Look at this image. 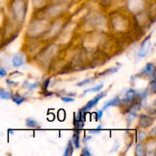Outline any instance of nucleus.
Returning <instances> with one entry per match:
<instances>
[{"label":"nucleus","instance_id":"f257e3e1","mask_svg":"<svg viewBox=\"0 0 156 156\" xmlns=\"http://www.w3.org/2000/svg\"><path fill=\"white\" fill-rule=\"evenodd\" d=\"M13 12L18 21L24 20L26 14V7L23 0H15L13 5Z\"/></svg>","mask_w":156,"mask_h":156},{"label":"nucleus","instance_id":"2eb2a0df","mask_svg":"<svg viewBox=\"0 0 156 156\" xmlns=\"http://www.w3.org/2000/svg\"><path fill=\"white\" fill-rule=\"evenodd\" d=\"M25 125L28 128H37L38 126V123L32 118H27L25 120Z\"/></svg>","mask_w":156,"mask_h":156},{"label":"nucleus","instance_id":"f03ea898","mask_svg":"<svg viewBox=\"0 0 156 156\" xmlns=\"http://www.w3.org/2000/svg\"><path fill=\"white\" fill-rule=\"evenodd\" d=\"M106 95H107L106 91H102V92L99 93V94H97L95 97L93 98L91 101H88V103H87L86 105L82 108V109H80V111H82V112H85V111H89V110H91V108H94L95 105H97L98 103L99 102V101H100L101 99L103 98H105Z\"/></svg>","mask_w":156,"mask_h":156},{"label":"nucleus","instance_id":"f3484780","mask_svg":"<svg viewBox=\"0 0 156 156\" xmlns=\"http://www.w3.org/2000/svg\"><path fill=\"white\" fill-rule=\"evenodd\" d=\"M94 80V78H88V79H85L84 80H82V82H79V83L76 84V86H83V85H86L88 84H91L93 82V81Z\"/></svg>","mask_w":156,"mask_h":156},{"label":"nucleus","instance_id":"9d476101","mask_svg":"<svg viewBox=\"0 0 156 156\" xmlns=\"http://www.w3.org/2000/svg\"><path fill=\"white\" fill-rule=\"evenodd\" d=\"M72 143H73V146L76 149H79L81 147L80 144V136H79V132H75L73 134V137H72Z\"/></svg>","mask_w":156,"mask_h":156},{"label":"nucleus","instance_id":"4be33fe9","mask_svg":"<svg viewBox=\"0 0 156 156\" xmlns=\"http://www.w3.org/2000/svg\"><path fill=\"white\" fill-rule=\"evenodd\" d=\"M102 128H103V126H102L101 125H99V126L97 128V129H91V130H90V132L92 133H99L101 132V130L102 129Z\"/></svg>","mask_w":156,"mask_h":156},{"label":"nucleus","instance_id":"0eeeda50","mask_svg":"<svg viewBox=\"0 0 156 156\" xmlns=\"http://www.w3.org/2000/svg\"><path fill=\"white\" fill-rule=\"evenodd\" d=\"M121 99L120 98V97H118V96H116L115 98H114L111 99L110 101H108V102H106V103L105 104V105H104L103 107V111H105V110H106L107 108H110V107H117L119 106V105L121 104Z\"/></svg>","mask_w":156,"mask_h":156},{"label":"nucleus","instance_id":"39448f33","mask_svg":"<svg viewBox=\"0 0 156 156\" xmlns=\"http://www.w3.org/2000/svg\"><path fill=\"white\" fill-rule=\"evenodd\" d=\"M24 60H25L24 56L22 53H16L12 59V65H13L14 67L19 68V67H21L24 65V62H25Z\"/></svg>","mask_w":156,"mask_h":156},{"label":"nucleus","instance_id":"4468645a","mask_svg":"<svg viewBox=\"0 0 156 156\" xmlns=\"http://www.w3.org/2000/svg\"><path fill=\"white\" fill-rule=\"evenodd\" d=\"M103 88H104V84L101 83L100 84V85H96V86L92 87V88L85 89L83 93L84 94H87V93H89V92H98V91H100Z\"/></svg>","mask_w":156,"mask_h":156},{"label":"nucleus","instance_id":"ddd939ff","mask_svg":"<svg viewBox=\"0 0 156 156\" xmlns=\"http://www.w3.org/2000/svg\"><path fill=\"white\" fill-rule=\"evenodd\" d=\"M136 155L138 156H143L145 154V148L142 143H137L135 148Z\"/></svg>","mask_w":156,"mask_h":156},{"label":"nucleus","instance_id":"6e6552de","mask_svg":"<svg viewBox=\"0 0 156 156\" xmlns=\"http://www.w3.org/2000/svg\"><path fill=\"white\" fill-rule=\"evenodd\" d=\"M136 91L134 89H129L126 91V94H125V98L123 99V101L124 102H131L132 101H133L135 99V98L136 97Z\"/></svg>","mask_w":156,"mask_h":156},{"label":"nucleus","instance_id":"dca6fc26","mask_svg":"<svg viewBox=\"0 0 156 156\" xmlns=\"http://www.w3.org/2000/svg\"><path fill=\"white\" fill-rule=\"evenodd\" d=\"M23 87H24V88H27V89L32 91V90L36 89V88H37L38 87H39V83H38V82L29 83L27 81H26V82H24V85H23Z\"/></svg>","mask_w":156,"mask_h":156},{"label":"nucleus","instance_id":"9b49d317","mask_svg":"<svg viewBox=\"0 0 156 156\" xmlns=\"http://www.w3.org/2000/svg\"><path fill=\"white\" fill-rule=\"evenodd\" d=\"M74 152V146H73L72 140H69L68 143L66 145V147L65 149V152H64V156H70L73 154Z\"/></svg>","mask_w":156,"mask_h":156},{"label":"nucleus","instance_id":"a211bd4d","mask_svg":"<svg viewBox=\"0 0 156 156\" xmlns=\"http://www.w3.org/2000/svg\"><path fill=\"white\" fill-rule=\"evenodd\" d=\"M82 154L84 156H91V152H90L89 149H88V147H86V146L82 149Z\"/></svg>","mask_w":156,"mask_h":156},{"label":"nucleus","instance_id":"1a4fd4ad","mask_svg":"<svg viewBox=\"0 0 156 156\" xmlns=\"http://www.w3.org/2000/svg\"><path fill=\"white\" fill-rule=\"evenodd\" d=\"M11 100L14 102L15 104H16L17 105H20L24 102L26 101V98L24 96L21 95V94H18V93H15V94H12V98H11Z\"/></svg>","mask_w":156,"mask_h":156},{"label":"nucleus","instance_id":"6ab92c4d","mask_svg":"<svg viewBox=\"0 0 156 156\" xmlns=\"http://www.w3.org/2000/svg\"><path fill=\"white\" fill-rule=\"evenodd\" d=\"M138 137L140 141H143L146 138V133L144 131H140L138 133Z\"/></svg>","mask_w":156,"mask_h":156},{"label":"nucleus","instance_id":"5701e85b","mask_svg":"<svg viewBox=\"0 0 156 156\" xmlns=\"http://www.w3.org/2000/svg\"><path fill=\"white\" fill-rule=\"evenodd\" d=\"M103 110H99V111L96 113V117H97L98 120H101V119L102 118V117H103Z\"/></svg>","mask_w":156,"mask_h":156},{"label":"nucleus","instance_id":"393cba45","mask_svg":"<svg viewBox=\"0 0 156 156\" xmlns=\"http://www.w3.org/2000/svg\"><path fill=\"white\" fill-rule=\"evenodd\" d=\"M50 79H47V80L44 82V85H43V88H44V90H45V91L46 90H47V87H48L49 84H50Z\"/></svg>","mask_w":156,"mask_h":156},{"label":"nucleus","instance_id":"aec40b11","mask_svg":"<svg viewBox=\"0 0 156 156\" xmlns=\"http://www.w3.org/2000/svg\"><path fill=\"white\" fill-rule=\"evenodd\" d=\"M61 100L63 102H66V103H69V102H73L75 101V99L73 98L70 97H62L61 98Z\"/></svg>","mask_w":156,"mask_h":156},{"label":"nucleus","instance_id":"f8f14e48","mask_svg":"<svg viewBox=\"0 0 156 156\" xmlns=\"http://www.w3.org/2000/svg\"><path fill=\"white\" fill-rule=\"evenodd\" d=\"M12 93L11 91L5 90L4 88H0V99L2 100H10Z\"/></svg>","mask_w":156,"mask_h":156},{"label":"nucleus","instance_id":"20e7f679","mask_svg":"<svg viewBox=\"0 0 156 156\" xmlns=\"http://www.w3.org/2000/svg\"><path fill=\"white\" fill-rule=\"evenodd\" d=\"M155 122V119L150 116L142 114L140 117V126L142 128H146L151 126Z\"/></svg>","mask_w":156,"mask_h":156},{"label":"nucleus","instance_id":"b1692460","mask_svg":"<svg viewBox=\"0 0 156 156\" xmlns=\"http://www.w3.org/2000/svg\"><path fill=\"white\" fill-rule=\"evenodd\" d=\"M6 82H7L8 85H13V86H17V85H18V82H13V81H12L11 79H7V80H6Z\"/></svg>","mask_w":156,"mask_h":156},{"label":"nucleus","instance_id":"423d86ee","mask_svg":"<svg viewBox=\"0 0 156 156\" xmlns=\"http://www.w3.org/2000/svg\"><path fill=\"white\" fill-rule=\"evenodd\" d=\"M142 73L146 75V76H152L153 79H155V66L152 62H149V63L146 64V66H145V68L143 69Z\"/></svg>","mask_w":156,"mask_h":156},{"label":"nucleus","instance_id":"7ed1b4c3","mask_svg":"<svg viewBox=\"0 0 156 156\" xmlns=\"http://www.w3.org/2000/svg\"><path fill=\"white\" fill-rule=\"evenodd\" d=\"M151 37H152V34L149 35L148 37H146V39L143 41L141 44V47H140V50L139 52V57L143 58L145 57L147 54L148 51L149 50V47L151 46Z\"/></svg>","mask_w":156,"mask_h":156},{"label":"nucleus","instance_id":"412c9836","mask_svg":"<svg viewBox=\"0 0 156 156\" xmlns=\"http://www.w3.org/2000/svg\"><path fill=\"white\" fill-rule=\"evenodd\" d=\"M6 76H7V72H6V70L4 68L0 66V78L5 77Z\"/></svg>","mask_w":156,"mask_h":156}]
</instances>
